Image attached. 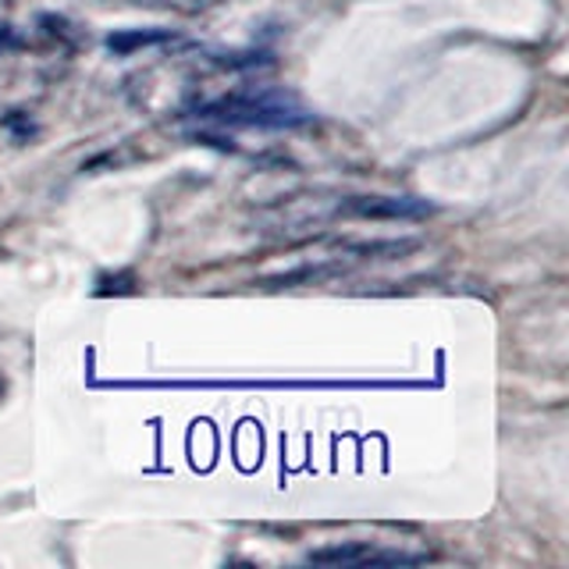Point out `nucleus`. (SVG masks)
<instances>
[{"instance_id":"obj_1","label":"nucleus","mask_w":569,"mask_h":569,"mask_svg":"<svg viewBox=\"0 0 569 569\" xmlns=\"http://www.w3.org/2000/svg\"><path fill=\"white\" fill-rule=\"evenodd\" d=\"M313 562H417V559H409V556H399V551H373V548H360V551H352V548H331V551H313L310 556Z\"/></svg>"}]
</instances>
